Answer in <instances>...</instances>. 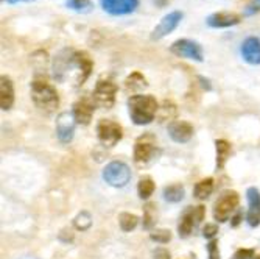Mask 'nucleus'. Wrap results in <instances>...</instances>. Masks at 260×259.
Listing matches in <instances>:
<instances>
[{
  "label": "nucleus",
  "instance_id": "nucleus-1",
  "mask_svg": "<svg viewBox=\"0 0 260 259\" xmlns=\"http://www.w3.org/2000/svg\"><path fill=\"white\" fill-rule=\"evenodd\" d=\"M159 105L157 100L148 94H134L128 99V111L136 125H148L154 121Z\"/></svg>",
  "mask_w": 260,
  "mask_h": 259
},
{
  "label": "nucleus",
  "instance_id": "nucleus-2",
  "mask_svg": "<svg viewBox=\"0 0 260 259\" xmlns=\"http://www.w3.org/2000/svg\"><path fill=\"white\" fill-rule=\"evenodd\" d=\"M31 100L35 106L45 114L55 112L59 106V96L56 89L45 80H35L31 83Z\"/></svg>",
  "mask_w": 260,
  "mask_h": 259
},
{
  "label": "nucleus",
  "instance_id": "nucleus-3",
  "mask_svg": "<svg viewBox=\"0 0 260 259\" xmlns=\"http://www.w3.org/2000/svg\"><path fill=\"white\" fill-rule=\"evenodd\" d=\"M102 177L112 187H125L131 180V169L123 161H111L105 166Z\"/></svg>",
  "mask_w": 260,
  "mask_h": 259
},
{
  "label": "nucleus",
  "instance_id": "nucleus-4",
  "mask_svg": "<svg viewBox=\"0 0 260 259\" xmlns=\"http://www.w3.org/2000/svg\"><path fill=\"white\" fill-rule=\"evenodd\" d=\"M206 216V209L203 205L200 206H188L182 216L179 217V223H178V234L179 238L185 239L192 234V231L204 220Z\"/></svg>",
  "mask_w": 260,
  "mask_h": 259
},
{
  "label": "nucleus",
  "instance_id": "nucleus-5",
  "mask_svg": "<svg viewBox=\"0 0 260 259\" xmlns=\"http://www.w3.org/2000/svg\"><path fill=\"white\" fill-rule=\"evenodd\" d=\"M240 195L235 191H224L220 198L214 205V219L220 223H224L229 220L232 213L239 206Z\"/></svg>",
  "mask_w": 260,
  "mask_h": 259
},
{
  "label": "nucleus",
  "instance_id": "nucleus-6",
  "mask_svg": "<svg viewBox=\"0 0 260 259\" xmlns=\"http://www.w3.org/2000/svg\"><path fill=\"white\" fill-rule=\"evenodd\" d=\"M115 94H117V84L112 80L100 78L95 84V89L92 92V102L99 108L109 109L115 102Z\"/></svg>",
  "mask_w": 260,
  "mask_h": 259
},
{
  "label": "nucleus",
  "instance_id": "nucleus-7",
  "mask_svg": "<svg viewBox=\"0 0 260 259\" xmlns=\"http://www.w3.org/2000/svg\"><path fill=\"white\" fill-rule=\"evenodd\" d=\"M97 136L100 144L106 149H112L120 142V139L123 136L122 125L117 124L111 119H102L97 125Z\"/></svg>",
  "mask_w": 260,
  "mask_h": 259
},
{
  "label": "nucleus",
  "instance_id": "nucleus-8",
  "mask_svg": "<svg viewBox=\"0 0 260 259\" xmlns=\"http://www.w3.org/2000/svg\"><path fill=\"white\" fill-rule=\"evenodd\" d=\"M170 52L179 58H187V60H193L197 63H203L204 61V52L200 42L193 41V39H176L172 45H170Z\"/></svg>",
  "mask_w": 260,
  "mask_h": 259
},
{
  "label": "nucleus",
  "instance_id": "nucleus-9",
  "mask_svg": "<svg viewBox=\"0 0 260 259\" xmlns=\"http://www.w3.org/2000/svg\"><path fill=\"white\" fill-rule=\"evenodd\" d=\"M157 153V144L156 137L151 133L142 134L134 144V162L142 166V164H148Z\"/></svg>",
  "mask_w": 260,
  "mask_h": 259
},
{
  "label": "nucleus",
  "instance_id": "nucleus-10",
  "mask_svg": "<svg viewBox=\"0 0 260 259\" xmlns=\"http://www.w3.org/2000/svg\"><path fill=\"white\" fill-rule=\"evenodd\" d=\"M182 17H184L182 11H178V10H176V11H170L169 14H165V16L159 20L157 25L153 28L150 38H151L153 41H160V39H164L165 36H169L170 33H173V32L178 28V25L181 23Z\"/></svg>",
  "mask_w": 260,
  "mask_h": 259
},
{
  "label": "nucleus",
  "instance_id": "nucleus-11",
  "mask_svg": "<svg viewBox=\"0 0 260 259\" xmlns=\"http://www.w3.org/2000/svg\"><path fill=\"white\" fill-rule=\"evenodd\" d=\"M100 7L111 16H129L137 11L139 0H100Z\"/></svg>",
  "mask_w": 260,
  "mask_h": 259
},
{
  "label": "nucleus",
  "instance_id": "nucleus-12",
  "mask_svg": "<svg viewBox=\"0 0 260 259\" xmlns=\"http://www.w3.org/2000/svg\"><path fill=\"white\" fill-rule=\"evenodd\" d=\"M75 119L72 112H61L56 119V136L62 144H69L74 139Z\"/></svg>",
  "mask_w": 260,
  "mask_h": 259
},
{
  "label": "nucleus",
  "instance_id": "nucleus-13",
  "mask_svg": "<svg viewBox=\"0 0 260 259\" xmlns=\"http://www.w3.org/2000/svg\"><path fill=\"white\" fill-rule=\"evenodd\" d=\"M74 52H75V50L64 49V50H61V52L55 56L52 70H53V77H55L58 81H64L67 72L74 67V63H72V60H74Z\"/></svg>",
  "mask_w": 260,
  "mask_h": 259
},
{
  "label": "nucleus",
  "instance_id": "nucleus-14",
  "mask_svg": "<svg viewBox=\"0 0 260 259\" xmlns=\"http://www.w3.org/2000/svg\"><path fill=\"white\" fill-rule=\"evenodd\" d=\"M242 17L237 13H231V11H218V13H212L207 16L206 23L210 28H231L234 25H239Z\"/></svg>",
  "mask_w": 260,
  "mask_h": 259
},
{
  "label": "nucleus",
  "instance_id": "nucleus-15",
  "mask_svg": "<svg viewBox=\"0 0 260 259\" xmlns=\"http://www.w3.org/2000/svg\"><path fill=\"white\" fill-rule=\"evenodd\" d=\"M246 198L249 205L246 213V222L251 228H257L260 225V191L257 187H248Z\"/></svg>",
  "mask_w": 260,
  "mask_h": 259
},
{
  "label": "nucleus",
  "instance_id": "nucleus-16",
  "mask_svg": "<svg viewBox=\"0 0 260 259\" xmlns=\"http://www.w3.org/2000/svg\"><path fill=\"white\" fill-rule=\"evenodd\" d=\"M242 58L251 64V66H258L260 64V38L257 36H249L242 42L240 47Z\"/></svg>",
  "mask_w": 260,
  "mask_h": 259
},
{
  "label": "nucleus",
  "instance_id": "nucleus-17",
  "mask_svg": "<svg viewBox=\"0 0 260 259\" xmlns=\"http://www.w3.org/2000/svg\"><path fill=\"white\" fill-rule=\"evenodd\" d=\"M74 67L78 70V78H77V86L84 84V81L89 78L92 69H93V63L90 60V56L86 52H74Z\"/></svg>",
  "mask_w": 260,
  "mask_h": 259
},
{
  "label": "nucleus",
  "instance_id": "nucleus-18",
  "mask_svg": "<svg viewBox=\"0 0 260 259\" xmlns=\"http://www.w3.org/2000/svg\"><path fill=\"white\" fill-rule=\"evenodd\" d=\"M169 136L178 144L188 142L193 136V127L185 121H173L169 124Z\"/></svg>",
  "mask_w": 260,
  "mask_h": 259
},
{
  "label": "nucleus",
  "instance_id": "nucleus-19",
  "mask_svg": "<svg viewBox=\"0 0 260 259\" xmlns=\"http://www.w3.org/2000/svg\"><path fill=\"white\" fill-rule=\"evenodd\" d=\"M93 109H95V103L92 102V99H80L72 109L75 122L80 125H89L93 116Z\"/></svg>",
  "mask_w": 260,
  "mask_h": 259
},
{
  "label": "nucleus",
  "instance_id": "nucleus-20",
  "mask_svg": "<svg viewBox=\"0 0 260 259\" xmlns=\"http://www.w3.org/2000/svg\"><path fill=\"white\" fill-rule=\"evenodd\" d=\"M14 103V84L10 77L2 75L0 78V108L10 109Z\"/></svg>",
  "mask_w": 260,
  "mask_h": 259
},
{
  "label": "nucleus",
  "instance_id": "nucleus-21",
  "mask_svg": "<svg viewBox=\"0 0 260 259\" xmlns=\"http://www.w3.org/2000/svg\"><path fill=\"white\" fill-rule=\"evenodd\" d=\"M215 149H217V170H221L224 167V164L228 158L231 156V144L226 139H217L215 140Z\"/></svg>",
  "mask_w": 260,
  "mask_h": 259
},
{
  "label": "nucleus",
  "instance_id": "nucleus-22",
  "mask_svg": "<svg viewBox=\"0 0 260 259\" xmlns=\"http://www.w3.org/2000/svg\"><path fill=\"white\" fill-rule=\"evenodd\" d=\"M165 202L169 203H179L184 195H185V191H184V186L176 183V184H170V186H165L164 187V192H162Z\"/></svg>",
  "mask_w": 260,
  "mask_h": 259
},
{
  "label": "nucleus",
  "instance_id": "nucleus-23",
  "mask_svg": "<svg viewBox=\"0 0 260 259\" xmlns=\"http://www.w3.org/2000/svg\"><path fill=\"white\" fill-rule=\"evenodd\" d=\"M147 86H148V83H147L145 77L142 75L140 72H133L125 80V89H126V92H139L142 89H145Z\"/></svg>",
  "mask_w": 260,
  "mask_h": 259
},
{
  "label": "nucleus",
  "instance_id": "nucleus-24",
  "mask_svg": "<svg viewBox=\"0 0 260 259\" xmlns=\"http://www.w3.org/2000/svg\"><path fill=\"white\" fill-rule=\"evenodd\" d=\"M212 192H214V180L212 178H204L198 181L193 189V195L198 200H206Z\"/></svg>",
  "mask_w": 260,
  "mask_h": 259
},
{
  "label": "nucleus",
  "instance_id": "nucleus-25",
  "mask_svg": "<svg viewBox=\"0 0 260 259\" xmlns=\"http://www.w3.org/2000/svg\"><path fill=\"white\" fill-rule=\"evenodd\" d=\"M154 181L151 177H142L137 183V194L142 200H148L154 192Z\"/></svg>",
  "mask_w": 260,
  "mask_h": 259
},
{
  "label": "nucleus",
  "instance_id": "nucleus-26",
  "mask_svg": "<svg viewBox=\"0 0 260 259\" xmlns=\"http://www.w3.org/2000/svg\"><path fill=\"white\" fill-rule=\"evenodd\" d=\"M119 225H120L122 231L129 233L139 225V217L136 214H131V213H122L119 216Z\"/></svg>",
  "mask_w": 260,
  "mask_h": 259
},
{
  "label": "nucleus",
  "instance_id": "nucleus-27",
  "mask_svg": "<svg viewBox=\"0 0 260 259\" xmlns=\"http://www.w3.org/2000/svg\"><path fill=\"white\" fill-rule=\"evenodd\" d=\"M66 7L77 13H90L93 10V2L92 0H67Z\"/></svg>",
  "mask_w": 260,
  "mask_h": 259
},
{
  "label": "nucleus",
  "instance_id": "nucleus-28",
  "mask_svg": "<svg viewBox=\"0 0 260 259\" xmlns=\"http://www.w3.org/2000/svg\"><path fill=\"white\" fill-rule=\"evenodd\" d=\"M74 225L80 231H87L92 226V216L87 213V211H81V213H78V216L74 219Z\"/></svg>",
  "mask_w": 260,
  "mask_h": 259
},
{
  "label": "nucleus",
  "instance_id": "nucleus-29",
  "mask_svg": "<svg viewBox=\"0 0 260 259\" xmlns=\"http://www.w3.org/2000/svg\"><path fill=\"white\" fill-rule=\"evenodd\" d=\"M150 239L156 244H169L172 241V231L165 228L156 229L150 234Z\"/></svg>",
  "mask_w": 260,
  "mask_h": 259
},
{
  "label": "nucleus",
  "instance_id": "nucleus-30",
  "mask_svg": "<svg viewBox=\"0 0 260 259\" xmlns=\"http://www.w3.org/2000/svg\"><path fill=\"white\" fill-rule=\"evenodd\" d=\"M156 223V211H154V205L148 203L144 208V228L145 229H151Z\"/></svg>",
  "mask_w": 260,
  "mask_h": 259
},
{
  "label": "nucleus",
  "instance_id": "nucleus-31",
  "mask_svg": "<svg viewBox=\"0 0 260 259\" xmlns=\"http://www.w3.org/2000/svg\"><path fill=\"white\" fill-rule=\"evenodd\" d=\"M257 13H260V0H249L245 7V10H243V14L245 16H254Z\"/></svg>",
  "mask_w": 260,
  "mask_h": 259
},
{
  "label": "nucleus",
  "instance_id": "nucleus-32",
  "mask_svg": "<svg viewBox=\"0 0 260 259\" xmlns=\"http://www.w3.org/2000/svg\"><path fill=\"white\" fill-rule=\"evenodd\" d=\"M217 233H218V226L215 223H206V226L203 228V236L209 241H214Z\"/></svg>",
  "mask_w": 260,
  "mask_h": 259
},
{
  "label": "nucleus",
  "instance_id": "nucleus-33",
  "mask_svg": "<svg viewBox=\"0 0 260 259\" xmlns=\"http://www.w3.org/2000/svg\"><path fill=\"white\" fill-rule=\"evenodd\" d=\"M206 247H207L209 259H220V248H218V242L215 239L214 241H209V244Z\"/></svg>",
  "mask_w": 260,
  "mask_h": 259
},
{
  "label": "nucleus",
  "instance_id": "nucleus-34",
  "mask_svg": "<svg viewBox=\"0 0 260 259\" xmlns=\"http://www.w3.org/2000/svg\"><path fill=\"white\" fill-rule=\"evenodd\" d=\"M255 251L252 248H240L234 253V256L231 259H254Z\"/></svg>",
  "mask_w": 260,
  "mask_h": 259
},
{
  "label": "nucleus",
  "instance_id": "nucleus-35",
  "mask_svg": "<svg viewBox=\"0 0 260 259\" xmlns=\"http://www.w3.org/2000/svg\"><path fill=\"white\" fill-rule=\"evenodd\" d=\"M151 256H153V259H170L169 250H165V248H162V247L153 250V254H151Z\"/></svg>",
  "mask_w": 260,
  "mask_h": 259
},
{
  "label": "nucleus",
  "instance_id": "nucleus-36",
  "mask_svg": "<svg viewBox=\"0 0 260 259\" xmlns=\"http://www.w3.org/2000/svg\"><path fill=\"white\" fill-rule=\"evenodd\" d=\"M242 217H243V214H242V213H237V214H235V217L232 219V223H231V225H232V226H237V225L242 222Z\"/></svg>",
  "mask_w": 260,
  "mask_h": 259
},
{
  "label": "nucleus",
  "instance_id": "nucleus-37",
  "mask_svg": "<svg viewBox=\"0 0 260 259\" xmlns=\"http://www.w3.org/2000/svg\"><path fill=\"white\" fill-rule=\"evenodd\" d=\"M7 2L11 5H16V4H30V2H35V0H7Z\"/></svg>",
  "mask_w": 260,
  "mask_h": 259
},
{
  "label": "nucleus",
  "instance_id": "nucleus-38",
  "mask_svg": "<svg viewBox=\"0 0 260 259\" xmlns=\"http://www.w3.org/2000/svg\"><path fill=\"white\" fill-rule=\"evenodd\" d=\"M198 80H200V81H201V83H203V86H204V88H206V89H207V91H210V89H212V86H210V84H209V83H210V81H209V80H206V78H204V77H200V78H198Z\"/></svg>",
  "mask_w": 260,
  "mask_h": 259
},
{
  "label": "nucleus",
  "instance_id": "nucleus-39",
  "mask_svg": "<svg viewBox=\"0 0 260 259\" xmlns=\"http://www.w3.org/2000/svg\"><path fill=\"white\" fill-rule=\"evenodd\" d=\"M254 259H260V254L258 256H254Z\"/></svg>",
  "mask_w": 260,
  "mask_h": 259
}]
</instances>
